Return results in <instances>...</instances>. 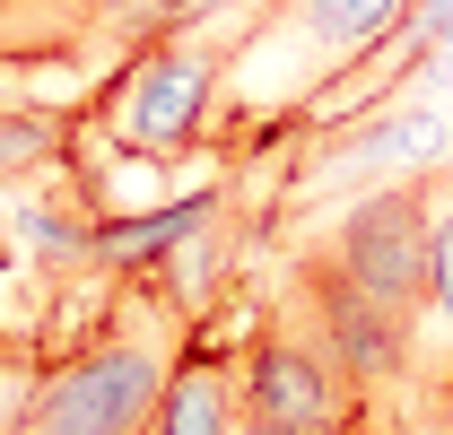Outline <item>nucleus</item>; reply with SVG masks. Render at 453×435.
Here are the masks:
<instances>
[{
  "label": "nucleus",
  "instance_id": "f257e3e1",
  "mask_svg": "<svg viewBox=\"0 0 453 435\" xmlns=\"http://www.w3.org/2000/svg\"><path fill=\"white\" fill-rule=\"evenodd\" d=\"M201 323L210 314H192L166 279H113L88 331L35 348L18 435H157V401Z\"/></svg>",
  "mask_w": 453,
  "mask_h": 435
},
{
  "label": "nucleus",
  "instance_id": "f03ea898",
  "mask_svg": "<svg viewBox=\"0 0 453 435\" xmlns=\"http://www.w3.org/2000/svg\"><path fill=\"white\" fill-rule=\"evenodd\" d=\"M418 0H253L235 9V53H226V122L235 140H262L280 105H314L332 79L366 61L410 27Z\"/></svg>",
  "mask_w": 453,
  "mask_h": 435
},
{
  "label": "nucleus",
  "instance_id": "7ed1b4c3",
  "mask_svg": "<svg viewBox=\"0 0 453 435\" xmlns=\"http://www.w3.org/2000/svg\"><path fill=\"white\" fill-rule=\"evenodd\" d=\"M226 53H235L226 18L131 44L113 61V79L96 88L88 131L105 140L113 157H140V165L192 157L201 140H219V122H226Z\"/></svg>",
  "mask_w": 453,
  "mask_h": 435
},
{
  "label": "nucleus",
  "instance_id": "20e7f679",
  "mask_svg": "<svg viewBox=\"0 0 453 435\" xmlns=\"http://www.w3.org/2000/svg\"><path fill=\"white\" fill-rule=\"evenodd\" d=\"M280 314H296V323L314 331L323 348H332V366L366 401H393V392H418V375H427V357H418V323L410 314H393L384 296H366L357 279L340 271L332 253H288V287H280Z\"/></svg>",
  "mask_w": 453,
  "mask_h": 435
},
{
  "label": "nucleus",
  "instance_id": "39448f33",
  "mask_svg": "<svg viewBox=\"0 0 453 435\" xmlns=\"http://www.w3.org/2000/svg\"><path fill=\"white\" fill-rule=\"evenodd\" d=\"M235 392H244V427H296V435H375V409L357 383L332 366V348L296 314H262L235 348Z\"/></svg>",
  "mask_w": 453,
  "mask_h": 435
},
{
  "label": "nucleus",
  "instance_id": "423d86ee",
  "mask_svg": "<svg viewBox=\"0 0 453 435\" xmlns=\"http://www.w3.org/2000/svg\"><path fill=\"white\" fill-rule=\"evenodd\" d=\"M427 218H436L427 165H418V174H384V183L340 192L332 210H323L314 253H332L366 296H384L393 314L418 323V305H427Z\"/></svg>",
  "mask_w": 453,
  "mask_h": 435
},
{
  "label": "nucleus",
  "instance_id": "0eeeda50",
  "mask_svg": "<svg viewBox=\"0 0 453 435\" xmlns=\"http://www.w3.org/2000/svg\"><path fill=\"white\" fill-rule=\"evenodd\" d=\"M453 140V113L436 105H375V113H357L349 131H332V149L323 157H305V201H323V192H349V183H384V174H418V165L436 157Z\"/></svg>",
  "mask_w": 453,
  "mask_h": 435
},
{
  "label": "nucleus",
  "instance_id": "6e6552de",
  "mask_svg": "<svg viewBox=\"0 0 453 435\" xmlns=\"http://www.w3.org/2000/svg\"><path fill=\"white\" fill-rule=\"evenodd\" d=\"M210 218H226V183H201V192H183L174 210H149V218H96V271H105V279L166 271V253L192 244Z\"/></svg>",
  "mask_w": 453,
  "mask_h": 435
},
{
  "label": "nucleus",
  "instance_id": "1a4fd4ad",
  "mask_svg": "<svg viewBox=\"0 0 453 435\" xmlns=\"http://www.w3.org/2000/svg\"><path fill=\"white\" fill-rule=\"evenodd\" d=\"M244 427V392H235V348L210 340V323L192 331L183 366H174L166 401H157V435H235Z\"/></svg>",
  "mask_w": 453,
  "mask_h": 435
},
{
  "label": "nucleus",
  "instance_id": "9d476101",
  "mask_svg": "<svg viewBox=\"0 0 453 435\" xmlns=\"http://www.w3.org/2000/svg\"><path fill=\"white\" fill-rule=\"evenodd\" d=\"M105 53V0H0V70Z\"/></svg>",
  "mask_w": 453,
  "mask_h": 435
},
{
  "label": "nucleus",
  "instance_id": "9b49d317",
  "mask_svg": "<svg viewBox=\"0 0 453 435\" xmlns=\"http://www.w3.org/2000/svg\"><path fill=\"white\" fill-rule=\"evenodd\" d=\"M427 201H436V218H427V323H418V357H427V375L418 383H436L453 375V192L436 183V165H427Z\"/></svg>",
  "mask_w": 453,
  "mask_h": 435
},
{
  "label": "nucleus",
  "instance_id": "f8f14e48",
  "mask_svg": "<svg viewBox=\"0 0 453 435\" xmlns=\"http://www.w3.org/2000/svg\"><path fill=\"white\" fill-rule=\"evenodd\" d=\"M235 9H253V0H105V53H131V44L174 35V27H210Z\"/></svg>",
  "mask_w": 453,
  "mask_h": 435
},
{
  "label": "nucleus",
  "instance_id": "ddd939ff",
  "mask_svg": "<svg viewBox=\"0 0 453 435\" xmlns=\"http://www.w3.org/2000/svg\"><path fill=\"white\" fill-rule=\"evenodd\" d=\"M410 435H453V375L418 383V409H410Z\"/></svg>",
  "mask_w": 453,
  "mask_h": 435
},
{
  "label": "nucleus",
  "instance_id": "4468645a",
  "mask_svg": "<svg viewBox=\"0 0 453 435\" xmlns=\"http://www.w3.org/2000/svg\"><path fill=\"white\" fill-rule=\"evenodd\" d=\"M235 435H296V427H235Z\"/></svg>",
  "mask_w": 453,
  "mask_h": 435
},
{
  "label": "nucleus",
  "instance_id": "2eb2a0df",
  "mask_svg": "<svg viewBox=\"0 0 453 435\" xmlns=\"http://www.w3.org/2000/svg\"><path fill=\"white\" fill-rule=\"evenodd\" d=\"M436 183H445V192H453V165H445V174H436Z\"/></svg>",
  "mask_w": 453,
  "mask_h": 435
}]
</instances>
